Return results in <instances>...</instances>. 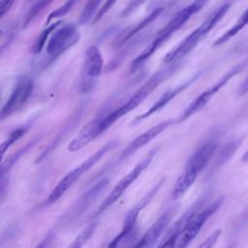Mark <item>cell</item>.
<instances>
[{
    "mask_svg": "<svg viewBox=\"0 0 248 248\" xmlns=\"http://www.w3.org/2000/svg\"><path fill=\"white\" fill-rule=\"evenodd\" d=\"M176 64L170 63L169 66L164 69L158 71L155 75H153L147 81H145L139 90H137L132 97L124 103L120 108L114 109L109 114L97 119V125L100 135L103 134L106 130H108L112 124H114L120 117L126 115L128 112L136 108L156 87L159 86L164 80H166L175 70Z\"/></svg>",
    "mask_w": 248,
    "mask_h": 248,
    "instance_id": "1",
    "label": "cell"
},
{
    "mask_svg": "<svg viewBox=\"0 0 248 248\" xmlns=\"http://www.w3.org/2000/svg\"><path fill=\"white\" fill-rule=\"evenodd\" d=\"M209 0H195L188 6L181 9L175 16L168 22V24L161 29L154 40L150 43L148 46L132 62V69L139 68L142 63H144L162 45L168 41L174 32H176L180 27L186 23L190 17L196 15L201 9H202Z\"/></svg>",
    "mask_w": 248,
    "mask_h": 248,
    "instance_id": "2",
    "label": "cell"
},
{
    "mask_svg": "<svg viewBox=\"0 0 248 248\" xmlns=\"http://www.w3.org/2000/svg\"><path fill=\"white\" fill-rule=\"evenodd\" d=\"M232 4V0H226L220 6H218L199 27L192 31L188 37L181 42L178 46H176L165 56L164 62L170 64L174 63L175 61L183 58L185 55L191 52L192 49L197 46L199 42L202 40L217 25L219 21L222 20L224 16L229 12Z\"/></svg>",
    "mask_w": 248,
    "mask_h": 248,
    "instance_id": "3",
    "label": "cell"
},
{
    "mask_svg": "<svg viewBox=\"0 0 248 248\" xmlns=\"http://www.w3.org/2000/svg\"><path fill=\"white\" fill-rule=\"evenodd\" d=\"M217 149L215 140H208L202 144L189 158L182 173L175 181L172 189V197L178 199L187 192L196 181L198 175L206 167Z\"/></svg>",
    "mask_w": 248,
    "mask_h": 248,
    "instance_id": "4",
    "label": "cell"
},
{
    "mask_svg": "<svg viewBox=\"0 0 248 248\" xmlns=\"http://www.w3.org/2000/svg\"><path fill=\"white\" fill-rule=\"evenodd\" d=\"M115 145V142H108L106 145L101 147L99 150H97L94 154H92L90 157H88L85 161H83L80 165L76 167L74 170H72L70 172H68L57 184L56 186L52 189V191L49 193L47 199H46V203L50 204L58 201L72 186L73 184L80 178L82 174H84L88 170H90L95 164H97L103 157L104 155L111 150Z\"/></svg>",
    "mask_w": 248,
    "mask_h": 248,
    "instance_id": "5",
    "label": "cell"
},
{
    "mask_svg": "<svg viewBox=\"0 0 248 248\" xmlns=\"http://www.w3.org/2000/svg\"><path fill=\"white\" fill-rule=\"evenodd\" d=\"M246 66H247V61L241 62V63L235 65L229 72H227L220 79H218L214 84H212L210 87H208L206 90H204L202 94H200L185 108V110L182 112V114L179 118V121H185L186 119L191 117L193 114H195L199 110H201L218 91H220L232 78H234L235 76L240 74L246 68Z\"/></svg>",
    "mask_w": 248,
    "mask_h": 248,
    "instance_id": "6",
    "label": "cell"
},
{
    "mask_svg": "<svg viewBox=\"0 0 248 248\" xmlns=\"http://www.w3.org/2000/svg\"><path fill=\"white\" fill-rule=\"evenodd\" d=\"M224 202V198H220L217 201L213 202L206 207L201 209L200 211H196L193 213V215L188 220L182 235L177 243L176 248H187L190 243L196 238V236L199 234L202 228L204 226V224L208 221V219L218 211V209L221 207L222 203Z\"/></svg>",
    "mask_w": 248,
    "mask_h": 248,
    "instance_id": "7",
    "label": "cell"
},
{
    "mask_svg": "<svg viewBox=\"0 0 248 248\" xmlns=\"http://www.w3.org/2000/svg\"><path fill=\"white\" fill-rule=\"evenodd\" d=\"M154 155H155V151L152 150L140 162H139L129 173H127L124 177H122L119 180V182L112 188V190L104 200L102 204L98 207L96 211V215L101 214L102 212L107 210L124 194V192L130 187V185L134 183L137 180V178L143 172V170L149 166Z\"/></svg>",
    "mask_w": 248,
    "mask_h": 248,
    "instance_id": "8",
    "label": "cell"
},
{
    "mask_svg": "<svg viewBox=\"0 0 248 248\" xmlns=\"http://www.w3.org/2000/svg\"><path fill=\"white\" fill-rule=\"evenodd\" d=\"M79 40V32L76 25L66 24L55 29L46 45V52L51 57H57L72 47Z\"/></svg>",
    "mask_w": 248,
    "mask_h": 248,
    "instance_id": "9",
    "label": "cell"
},
{
    "mask_svg": "<svg viewBox=\"0 0 248 248\" xmlns=\"http://www.w3.org/2000/svg\"><path fill=\"white\" fill-rule=\"evenodd\" d=\"M33 89L34 82L31 78L27 77L20 78L1 109V119L3 120L19 110L30 98Z\"/></svg>",
    "mask_w": 248,
    "mask_h": 248,
    "instance_id": "10",
    "label": "cell"
},
{
    "mask_svg": "<svg viewBox=\"0 0 248 248\" xmlns=\"http://www.w3.org/2000/svg\"><path fill=\"white\" fill-rule=\"evenodd\" d=\"M104 67L103 55L97 46H91L87 48L84 58V63L81 71L80 78V88L82 91L86 92L90 90L97 78L102 74Z\"/></svg>",
    "mask_w": 248,
    "mask_h": 248,
    "instance_id": "11",
    "label": "cell"
},
{
    "mask_svg": "<svg viewBox=\"0 0 248 248\" xmlns=\"http://www.w3.org/2000/svg\"><path fill=\"white\" fill-rule=\"evenodd\" d=\"M162 184V182H160L159 184L156 185L155 188H153L145 198L142 199V201L138 204L136 205L135 207H133L129 213L127 214L126 216V219L124 221V224H123V227L121 229V231L119 232V233L109 242V244L108 245L107 248H119L122 243L134 232V229H135V226H136V222H137V219H138V215H139V212L141 210V208L144 206V204L150 200V198L156 193V191L159 189L160 185Z\"/></svg>",
    "mask_w": 248,
    "mask_h": 248,
    "instance_id": "12",
    "label": "cell"
},
{
    "mask_svg": "<svg viewBox=\"0 0 248 248\" xmlns=\"http://www.w3.org/2000/svg\"><path fill=\"white\" fill-rule=\"evenodd\" d=\"M171 124H172V121H170V120L161 122L157 125L151 127L147 131L143 132L140 136H138L133 141H131L128 144V146L120 154V156L118 158V162L125 160L127 157H129L130 155L135 153L137 150L140 149L141 147H143L144 145L149 143L152 140L157 138L163 131H165L167 128H169Z\"/></svg>",
    "mask_w": 248,
    "mask_h": 248,
    "instance_id": "13",
    "label": "cell"
},
{
    "mask_svg": "<svg viewBox=\"0 0 248 248\" xmlns=\"http://www.w3.org/2000/svg\"><path fill=\"white\" fill-rule=\"evenodd\" d=\"M173 212L171 210H168L163 213L152 225L151 227L144 232V234L131 247V248H150L153 246L155 241L164 232V230L168 227Z\"/></svg>",
    "mask_w": 248,
    "mask_h": 248,
    "instance_id": "14",
    "label": "cell"
},
{
    "mask_svg": "<svg viewBox=\"0 0 248 248\" xmlns=\"http://www.w3.org/2000/svg\"><path fill=\"white\" fill-rule=\"evenodd\" d=\"M196 78H197V77H195V78H191L190 80L184 82L183 84L179 85L178 87H175V88H173V89H170L169 91H167L166 93H164V94L160 97V99H159L156 103H154L153 106H152L147 111H145L143 114L138 116V117L136 118V120H137V121L142 120V119H144V118L150 116L151 114L155 113L156 111H158V110L161 109L162 108H164V107H165L170 101H171L177 94H179L180 92H182V91H183L184 89H186L193 81H195Z\"/></svg>",
    "mask_w": 248,
    "mask_h": 248,
    "instance_id": "15",
    "label": "cell"
},
{
    "mask_svg": "<svg viewBox=\"0 0 248 248\" xmlns=\"http://www.w3.org/2000/svg\"><path fill=\"white\" fill-rule=\"evenodd\" d=\"M248 25V8L242 13V15L237 18V20L226 31L224 32L213 44L214 46H221L237 35L242 29Z\"/></svg>",
    "mask_w": 248,
    "mask_h": 248,
    "instance_id": "16",
    "label": "cell"
},
{
    "mask_svg": "<svg viewBox=\"0 0 248 248\" xmlns=\"http://www.w3.org/2000/svg\"><path fill=\"white\" fill-rule=\"evenodd\" d=\"M162 11H163V8H162V7L154 9V10L148 15V16H146L144 19H142V20H141L138 25H136L126 36H124L123 40L121 41V44H124L125 41L131 39V38L134 37L137 33L140 32L142 29H144L145 27H147L152 21H154V20L159 16V15L162 13Z\"/></svg>",
    "mask_w": 248,
    "mask_h": 248,
    "instance_id": "17",
    "label": "cell"
},
{
    "mask_svg": "<svg viewBox=\"0 0 248 248\" xmlns=\"http://www.w3.org/2000/svg\"><path fill=\"white\" fill-rule=\"evenodd\" d=\"M97 224V222H91L89 225H87L67 248H81L94 233Z\"/></svg>",
    "mask_w": 248,
    "mask_h": 248,
    "instance_id": "18",
    "label": "cell"
},
{
    "mask_svg": "<svg viewBox=\"0 0 248 248\" xmlns=\"http://www.w3.org/2000/svg\"><path fill=\"white\" fill-rule=\"evenodd\" d=\"M102 0H88L87 3L85 4V6L83 7L81 14L79 16V23L81 24H85L87 22H89L94 15H97V9L99 7V5L101 4ZM95 17V16H94Z\"/></svg>",
    "mask_w": 248,
    "mask_h": 248,
    "instance_id": "19",
    "label": "cell"
},
{
    "mask_svg": "<svg viewBox=\"0 0 248 248\" xmlns=\"http://www.w3.org/2000/svg\"><path fill=\"white\" fill-rule=\"evenodd\" d=\"M59 24H60V21H57V22L52 23L49 27H46V28L39 35V37H38V39H37V41H36V43H35V45H34V48H33L34 53H39V52L42 50V48L45 46V45H46V43L47 37L49 36V34H52V32H53L55 29H57V27H58Z\"/></svg>",
    "mask_w": 248,
    "mask_h": 248,
    "instance_id": "20",
    "label": "cell"
},
{
    "mask_svg": "<svg viewBox=\"0 0 248 248\" xmlns=\"http://www.w3.org/2000/svg\"><path fill=\"white\" fill-rule=\"evenodd\" d=\"M25 132H26V128H25V127H20V128L15 130V131H13V132L9 135L8 139H7L5 141H3V143L1 144V154L4 155L5 151H6L15 141H16L21 136H23Z\"/></svg>",
    "mask_w": 248,
    "mask_h": 248,
    "instance_id": "21",
    "label": "cell"
},
{
    "mask_svg": "<svg viewBox=\"0 0 248 248\" xmlns=\"http://www.w3.org/2000/svg\"><path fill=\"white\" fill-rule=\"evenodd\" d=\"M51 2H52V0H40L36 4H34L25 16L24 25H27L42 10H44Z\"/></svg>",
    "mask_w": 248,
    "mask_h": 248,
    "instance_id": "22",
    "label": "cell"
},
{
    "mask_svg": "<svg viewBox=\"0 0 248 248\" xmlns=\"http://www.w3.org/2000/svg\"><path fill=\"white\" fill-rule=\"evenodd\" d=\"M77 0H68L65 4H63V6L59 7L58 9L54 10L53 12H51L49 14V16H47V21L46 23H49V21H51L52 19H55L57 17H61L63 16H65L66 14H68L70 12V10L73 8V6L75 5Z\"/></svg>",
    "mask_w": 248,
    "mask_h": 248,
    "instance_id": "23",
    "label": "cell"
},
{
    "mask_svg": "<svg viewBox=\"0 0 248 248\" xmlns=\"http://www.w3.org/2000/svg\"><path fill=\"white\" fill-rule=\"evenodd\" d=\"M221 234H222V230L221 229H217V230L213 231L206 237V239L202 243H201L197 248H213L214 245L217 243Z\"/></svg>",
    "mask_w": 248,
    "mask_h": 248,
    "instance_id": "24",
    "label": "cell"
},
{
    "mask_svg": "<svg viewBox=\"0 0 248 248\" xmlns=\"http://www.w3.org/2000/svg\"><path fill=\"white\" fill-rule=\"evenodd\" d=\"M117 0H107L106 2H105V4L101 7V9H100V11L97 13V15L95 16V17H94V20H93V22L95 23V22H97V21H99L108 12V10L115 4V2H116Z\"/></svg>",
    "mask_w": 248,
    "mask_h": 248,
    "instance_id": "25",
    "label": "cell"
},
{
    "mask_svg": "<svg viewBox=\"0 0 248 248\" xmlns=\"http://www.w3.org/2000/svg\"><path fill=\"white\" fill-rule=\"evenodd\" d=\"M145 0H132L130 2V4L126 7L125 10H123L121 16H127L129 15H131L136 9H138L140 5H142V3L144 2Z\"/></svg>",
    "mask_w": 248,
    "mask_h": 248,
    "instance_id": "26",
    "label": "cell"
},
{
    "mask_svg": "<svg viewBox=\"0 0 248 248\" xmlns=\"http://www.w3.org/2000/svg\"><path fill=\"white\" fill-rule=\"evenodd\" d=\"M15 0H2L0 3V15L3 16L13 6Z\"/></svg>",
    "mask_w": 248,
    "mask_h": 248,
    "instance_id": "27",
    "label": "cell"
},
{
    "mask_svg": "<svg viewBox=\"0 0 248 248\" xmlns=\"http://www.w3.org/2000/svg\"><path fill=\"white\" fill-rule=\"evenodd\" d=\"M247 93H248V77L242 81V83L240 84V86L238 88V95L242 96Z\"/></svg>",
    "mask_w": 248,
    "mask_h": 248,
    "instance_id": "28",
    "label": "cell"
},
{
    "mask_svg": "<svg viewBox=\"0 0 248 248\" xmlns=\"http://www.w3.org/2000/svg\"><path fill=\"white\" fill-rule=\"evenodd\" d=\"M52 240V235L51 234H48L45 239H43L38 245L36 248H47L50 244V241Z\"/></svg>",
    "mask_w": 248,
    "mask_h": 248,
    "instance_id": "29",
    "label": "cell"
},
{
    "mask_svg": "<svg viewBox=\"0 0 248 248\" xmlns=\"http://www.w3.org/2000/svg\"><path fill=\"white\" fill-rule=\"evenodd\" d=\"M241 161L242 162H245V163H247L248 162V150L242 155V157H241Z\"/></svg>",
    "mask_w": 248,
    "mask_h": 248,
    "instance_id": "30",
    "label": "cell"
},
{
    "mask_svg": "<svg viewBox=\"0 0 248 248\" xmlns=\"http://www.w3.org/2000/svg\"><path fill=\"white\" fill-rule=\"evenodd\" d=\"M228 248H234V246L232 245V246H230V247H228Z\"/></svg>",
    "mask_w": 248,
    "mask_h": 248,
    "instance_id": "31",
    "label": "cell"
}]
</instances>
